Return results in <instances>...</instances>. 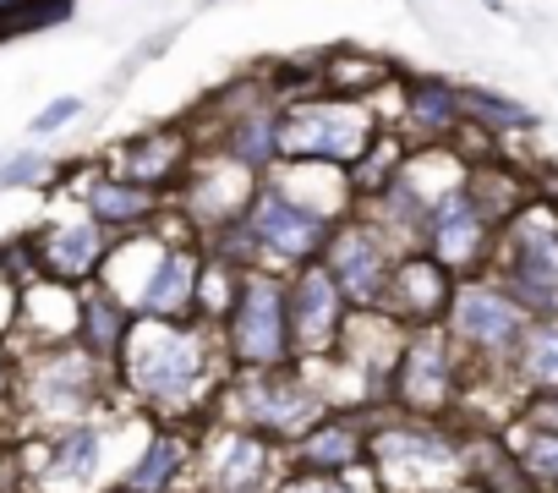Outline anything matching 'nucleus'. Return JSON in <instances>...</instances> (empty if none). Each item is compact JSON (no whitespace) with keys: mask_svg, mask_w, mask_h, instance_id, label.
Listing matches in <instances>:
<instances>
[{"mask_svg":"<svg viewBox=\"0 0 558 493\" xmlns=\"http://www.w3.org/2000/svg\"><path fill=\"white\" fill-rule=\"evenodd\" d=\"M509 373H514V384H520V395H525V400H531V395H553V389H558V313H547V318H531V324H525V340H520V351H514Z\"/></svg>","mask_w":558,"mask_h":493,"instance_id":"26","label":"nucleus"},{"mask_svg":"<svg viewBox=\"0 0 558 493\" xmlns=\"http://www.w3.org/2000/svg\"><path fill=\"white\" fill-rule=\"evenodd\" d=\"M56 159L39 148H23L12 159H0V192H28V187H56Z\"/></svg>","mask_w":558,"mask_h":493,"instance_id":"30","label":"nucleus"},{"mask_svg":"<svg viewBox=\"0 0 558 493\" xmlns=\"http://www.w3.org/2000/svg\"><path fill=\"white\" fill-rule=\"evenodd\" d=\"M197 154H203V143H197L186 127H154V132H143V137L116 143V148L105 154V170L121 176V181H137V187H154V192L175 197Z\"/></svg>","mask_w":558,"mask_h":493,"instance_id":"17","label":"nucleus"},{"mask_svg":"<svg viewBox=\"0 0 558 493\" xmlns=\"http://www.w3.org/2000/svg\"><path fill=\"white\" fill-rule=\"evenodd\" d=\"M318 83H324V94H340V99H367V105H378V94H384L389 83H400V72H395L389 61H378V56L335 50V56H324V61H318Z\"/></svg>","mask_w":558,"mask_h":493,"instance_id":"25","label":"nucleus"},{"mask_svg":"<svg viewBox=\"0 0 558 493\" xmlns=\"http://www.w3.org/2000/svg\"><path fill=\"white\" fill-rule=\"evenodd\" d=\"M34 236V253H39V275L56 280V286H94L105 258H110V246L121 236H110L105 225H94L88 214H72V219H50L45 230H28Z\"/></svg>","mask_w":558,"mask_h":493,"instance_id":"16","label":"nucleus"},{"mask_svg":"<svg viewBox=\"0 0 558 493\" xmlns=\"http://www.w3.org/2000/svg\"><path fill=\"white\" fill-rule=\"evenodd\" d=\"M400 258H405L400 246H395L373 219H362V214L340 219V225L329 230V246H324V269L340 280V291H345L351 308H378Z\"/></svg>","mask_w":558,"mask_h":493,"instance_id":"14","label":"nucleus"},{"mask_svg":"<svg viewBox=\"0 0 558 493\" xmlns=\"http://www.w3.org/2000/svg\"><path fill=\"white\" fill-rule=\"evenodd\" d=\"M520 417H525L531 428H553V433H558V389H553V395H531V400L520 406Z\"/></svg>","mask_w":558,"mask_h":493,"instance_id":"33","label":"nucleus"},{"mask_svg":"<svg viewBox=\"0 0 558 493\" xmlns=\"http://www.w3.org/2000/svg\"><path fill=\"white\" fill-rule=\"evenodd\" d=\"M531 313L493 280V275H471L454 286V302L444 313V329L454 340V351L465 357V368L476 373H509L520 340H525Z\"/></svg>","mask_w":558,"mask_h":493,"instance_id":"9","label":"nucleus"},{"mask_svg":"<svg viewBox=\"0 0 558 493\" xmlns=\"http://www.w3.org/2000/svg\"><path fill=\"white\" fill-rule=\"evenodd\" d=\"M465 378H471V368H465V357L454 351V340H449L444 324H433V329H411L384 411L422 417V422H454L460 395H465Z\"/></svg>","mask_w":558,"mask_h":493,"instance_id":"10","label":"nucleus"},{"mask_svg":"<svg viewBox=\"0 0 558 493\" xmlns=\"http://www.w3.org/2000/svg\"><path fill=\"white\" fill-rule=\"evenodd\" d=\"M197 433L203 428H175V422H148L137 455L116 477L132 493H192V466H197Z\"/></svg>","mask_w":558,"mask_h":493,"instance_id":"19","label":"nucleus"},{"mask_svg":"<svg viewBox=\"0 0 558 493\" xmlns=\"http://www.w3.org/2000/svg\"><path fill=\"white\" fill-rule=\"evenodd\" d=\"M132 324H137V313H132L116 291H105L99 280L77 291V346H83L94 362L116 368V362H121V346H126V335H132Z\"/></svg>","mask_w":558,"mask_h":493,"instance_id":"24","label":"nucleus"},{"mask_svg":"<svg viewBox=\"0 0 558 493\" xmlns=\"http://www.w3.org/2000/svg\"><path fill=\"white\" fill-rule=\"evenodd\" d=\"M286 449L230 428V422H208L197 433V466H192V493H274V482L286 477L279 471Z\"/></svg>","mask_w":558,"mask_h":493,"instance_id":"11","label":"nucleus"},{"mask_svg":"<svg viewBox=\"0 0 558 493\" xmlns=\"http://www.w3.org/2000/svg\"><path fill=\"white\" fill-rule=\"evenodd\" d=\"M329 230H335V225H329L324 214L302 208L286 187H274V181L263 176L257 192H252V203H246V214H241V225H230L225 236H214V241H203V246H214V253H225V258L241 264V269L296 275V269H307V264L324 258Z\"/></svg>","mask_w":558,"mask_h":493,"instance_id":"4","label":"nucleus"},{"mask_svg":"<svg viewBox=\"0 0 558 493\" xmlns=\"http://www.w3.org/2000/svg\"><path fill=\"white\" fill-rule=\"evenodd\" d=\"M460 105H465V121L487 137V143H504V137H514V132H536L542 121H536V110H525V105H514V99H504V94H493V88H460Z\"/></svg>","mask_w":558,"mask_h":493,"instance_id":"29","label":"nucleus"},{"mask_svg":"<svg viewBox=\"0 0 558 493\" xmlns=\"http://www.w3.org/2000/svg\"><path fill=\"white\" fill-rule=\"evenodd\" d=\"M324 417H329V406L296 362L291 368H263V373H230L225 389H219V406H214V422L246 428V433H257L279 449H291Z\"/></svg>","mask_w":558,"mask_h":493,"instance_id":"6","label":"nucleus"},{"mask_svg":"<svg viewBox=\"0 0 558 493\" xmlns=\"http://www.w3.org/2000/svg\"><path fill=\"white\" fill-rule=\"evenodd\" d=\"M72 197H83V214H88L94 225H105L110 236L154 230V225L165 219V208L175 203V197H165V192H154V187H137V181L110 176V170H105V159H94L88 181H83Z\"/></svg>","mask_w":558,"mask_h":493,"instance_id":"21","label":"nucleus"},{"mask_svg":"<svg viewBox=\"0 0 558 493\" xmlns=\"http://www.w3.org/2000/svg\"><path fill=\"white\" fill-rule=\"evenodd\" d=\"M405 159H411V143H405L395 127H378V137H373V143L362 148V159L345 170V176H351L356 203H367V197L389 192V187H395V176L405 170Z\"/></svg>","mask_w":558,"mask_h":493,"instance_id":"28","label":"nucleus"},{"mask_svg":"<svg viewBox=\"0 0 558 493\" xmlns=\"http://www.w3.org/2000/svg\"><path fill=\"white\" fill-rule=\"evenodd\" d=\"M77 116H83V99H77V94H61V99H50V105L28 121V132H34V137H56V132H66Z\"/></svg>","mask_w":558,"mask_h":493,"instance_id":"31","label":"nucleus"},{"mask_svg":"<svg viewBox=\"0 0 558 493\" xmlns=\"http://www.w3.org/2000/svg\"><path fill=\"white\" fill-rule=\"evenodd\" d=\"M77 340V291L39 280L23 291V313H17V340L12 351H39V346H66Z\"/></svg>","mask_w":558,"mask_h":493,"instance_id":"23","label":"nucleus"},{"mask_svg":"<svg viewBox=\"0 0 558 493\" xmlns=\"http://www.w3.org/2000/svg\"><path fill=\"white\" fill-rule=\"evenodd\" d=\"M367 471L378 493H460L471 482V428L373 411Z\"/></svg>","mask_w":558,"mask_h":493,"instance_id":"2","label":"nucleus"},{"mask_svg":"<svg viewBox=\"0 0 558 493\" xmlns=\"http://www.w3.org/2000/svg\"><path fill=\"white\" fill-rule=\"evenodd\" d=\"M498 438H504V449L514 455L520 477H525L536 493H558V433H553V428H531L525 417H514Z\"/></svg>","mask_w":558,"mask_h":493,"instance_id":"27","label":"nucleus"},{"mask_svg":"<svg viewBox=\"0 0 558 493\" xmlns=\"http://www.w3.org/2000/svg\"><path fill=\"white\" fill-rule=\"evenodd\" d=\"M454 275L438 264V258H427V253H405L400 264H395V275H389V291H384V313L395 318V324H405V329H433V324H444V313H449V302H454Z\"/></svg>","mask_w":558,"mask_h":493,"instance_id":"22","label":"nucleus"},{"mask_svg":"<svg viewBox=\"0 0 558 493\" xmlns=\"http://www.w3.org/2000/svg\"><path fill=\"white\" fill-rule=\"evenodd\" d=\"M17 400V357L12 346H0V406H12Z\"/></svg>","mask_w":558,"mask_h":493,"instance_id":"34","label":"nucleus"},{"mask_svg":"<svg viewBox=\"0 0 558 493\" xmlns=\"http://www.w3.org/2000/svg\"><path fill=\"white\" fill-rule=\"evenodd\" d=\"M225 357L235 373H263V368H291L296 346H291V297H286V275L274 269H246L241 291L219 324Z\"/></svg>","mask_w":558,"mask_h":493,"instance_id":"8","label":"nucleus"},{"mask_svg":"<svg viewBox=\"0 0 558 493\" xmlns=\"http://www.w3.org/2000/svg\"><path fill=\"white\" fill-rule=\"evenodd\" d=\"M367 438H373V411H329L286 449V466L318 477H351L367 466Z\"/></svg>","mask_w":558,"mask_h":493,"instance_id":"20","label":"nucleus"},{"mask_svg":"<svg viewBox=\"0 0 558 493\" xmlns=\"http://www.w3.org/2000/svg\"><path fill=\"white\" fill-rule=\"evenodd\" d=\"M286 297H291V346H296V362H318V357H335L340 351V335H345V318H351V302L340 291V280L318 264L286 275Z\"/></svg>","mask_w":558,"mask_h":493,"instance_id":"15","label":"nucleus"},{"mask_svg":"<svg viewBox=\"0 0 558 493\" xmlns=\"http://www.w3.org/2000/svg\"><path fill=\"white\" fill-rule=\"evenodd\" d=\"M465 181H471V176H465ZM493 246H498V219L471 197V187H454L449 197H438V203L422 214V253L438 258L454 280L487 275Z\"/></svg>","mask_w":558,"mask_h":493,"instance_id":"12","label":"nucleus"},{"mask_svg":"<svg viewBox=\"0 0 558 493\" xmlns=\"http://www.w3.org/2000/svg\"><path fill=\"white\" fill-rule=\"evenodd\" d=\"M487 275L531 313L547 318L558 313V197H547L536 187V197H525L504 225H498V246Z\"/></svg>","mask_w":558,"mask_h":493,"instance_id":"5","label":"nucleus"},{"mask_svg":"<svg viewBox=\"0 0 558 493\" xmlns=\"http://www.w3.org/2000/svg\"><path fill=\"white\" fill-rule=\"evenodd\" d=\"M17 357V411L34 433L88 422L121 406L116 395V368L94 362L77 340L66 346H39V351H12Z\"/></svg>","mask_w":558,"mask_h":493,"instance_id":"3","label":"nucleus"},{"mask_svg":"<svg viewBox=\"0 0 558 493\" xmlns=\"http://www.w3.org/2000/svg\"><path fill=\"white\" fill-rule=\"evenodd\" d=\"M230 357L214 324H165V318H137L121 362H116V395L143 411L148 422H175V428H208L219 389L230 378Z\"/></svg>","mask_w":558,"mask_h":493,"instance_id":"1","label":"nucleus"},{"mask_svg":"<svg viewBox=\"0 0 558 493\" xmlns=\"http://www.w3.org/2000/svg\"><path fill=\"white\" fill-rule=\"evenodd\" d=\"M384 127H395L411 148H454L465 137L460 88L444 77H400V110Z\"/></svg>","mask_w":558,"mask_h":493,"instance_id":"18","label":"nucleus"},{"mask_svg":"<svg viewBox=\"0 0 558 493\" xmlns=\"http://www.w3.org/2000/svg\"><path fill=\"white\" fill-rule=\"evenodd\" d=\"M99 493H132V488H121V482H110V488H99Z\"/></svg>","mask_w":558,"mask_h":493,"instance_id":"35","label":"nucleus"},{"mask_svg":"<svg viewBox=\"0 0 558 493\" xmlns=\"http://www.w3.org/2000/svg\"><path fill=\"white\" fill-rule=\"evenodd\" d=\"M17 313H23V291L0 275V346L17 340Z\"/></svg>","mask_w":558,"mask_h":493,"instance_id":"32","label":"nucleus"},{"mask_svg":"<svg viewBox=\"0 0 558 493\" xmlns=\"http://www.w3.org/2000/svg\"><path fill=\"white\" fill-rule=\"evenodd\" d=\"M257 181H263V176H252V170L235 165L230 154L203 148V154L192 159L181 192H175V208H181V219H186L203 241H214V236H225L230 225H241V214H246Z\"/></svg>","mask_w":558,"mask_h":493,"instance_id":"13","label":"nucleus"},{"mask_svg":"<svg viewBox=\"0 0 558 493\" xmlns=\"http://www.w3.org/2000/svg\"><path fill=\"white\" fill-rule=\"evenodd\" d=\"M384 116L367 99H340V94H302L279 110V159L296 165H340L351 170L362 148L378 137Z\"/></svg>","mask_w":558,"mask_h":493,"instance_id":"7","label":"nucleus"}]
</instances>
